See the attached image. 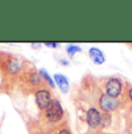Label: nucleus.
<instances>
[{"label": "nucleus", "mask_w": 132, "mask_h": 134, "mask_svg": "<svg viewBox=\"0 0 132 134\" xmlns=\"http://www.w3.org/2000/svg\"><path fill=\"white\" fill-rule=\"evenodd\" d=\"M45 115L50 122H59L64 115V111L61 103L57 99H53L47 110L45 111Z\"/></svg>", "instance_id": "1"}, {"label": "nucleus", "mask_w": 132, "mask_h": 134, "mask_svg": "<svg viewBox=\"0 0 132 134\" xmlns=\"http://www.w3.org/2000/svg\"><path fill=\"white\" fill-rule=\"evenodd\" d=\"M98 104H99V107L104 112H113L117 109H119L122 103L118 98H113V97H110L107 93H103L101 94Z\"/></svg>", "instance_id": "2"}, {"label": "nucleus", "mask_w": 132, "mask_h": 134, "mask_svg": "<svg viewBox=\"0 0 132 134\" xmlns=\"http://www.w3.org/2000/svg\"><path fill=\"white\" fill-rule=\"evenodd\" d=\"M51 93L47 89H40L35 92V103L39 110L46 111L49 104L51 103Z\"/></svg>", "instance_id": "3"}, {"label": "nucleus", "mask_w": 132, "mask_h": 134, "mask_svg": "<svg viewBox=\"0 0 132 134\" xmlns=\"http://www.w3.org/2000/svg\"><path fill=\"white\" fill-rule=\"evenodd\" d=\"M123 91V83L118 78H110L105 84V93L110 97L118 98Z\"/></svg>", "instance_id": "4"}, {"label": "nucleus", "mask_w": 132, "mask_h": 134, "mask_svg": "<svg viewBox=\"0 0 132 134\" xmlns=\"http://www.w3.org/2000/svg\"><path fill=\"white\" fill-rule=\"evenodd\" d=\"M85 120L90 128H97L99 125H102V114L96 107H90L87 111Z\"/></svg>", "instance_id": "5"}, {"label": "nucleus", "mask_w": 132, "mask_h": 134, "mask_svg": "<svg viewBox=\"0 0 132 134\" xmlns=\"http://www.w3.org/2000/svg\"><path fill=\"white\" fill-rule=\"evenodd\" d=\"M54 82L57 85V87L61 90V92L63 93H68L69 89H70V84H69V81L63 74H55L54 75Z\"/></svg>", "instance_id": "6"}, {"label": "nucleus", "mask_w": 132, "mask_h": 134, "mask_svg": "<svg viewBox=\"0 0 132 134\" xmlns=\"http://www.w3.org/2000/svg\"><path fill=\"white\" fill-rule=\"evenodd\" d=\"M89 56L95 64H103L105 62V55L99 48L91 47L89 49Z\"/></svg>", "instance_id": "7"}, {"label": "nucleus", "mask_w": 132, "mask_h": 134, "mask_svg": "<svg viewBox=\"0 0 132 134\" xmlns=\"http://www.w3.org/2000/svg\"><path fill=\"white\" fill-rule=\"evenodd\" d=\"M39 75L41 76V78H43L46 82L48 83V85L50 86V87H54L55 86V82H54V78H51L50 77V75H49V72L46 69H43V68H41V69H39Z\"/></svg>", "instance_id": "8"}, {"label": "nucleus", "mask_w": 132, "mask_h": 134, "mask_svg": "<svg viewBox=\"0 0 132 134\" xmlns=\"http://www.w3.org/2000/svg\"><path fill=\"white\" fill-rule=\"evenodd\" d=\"M66 50H67V54H68L69 57L72 58V57L75 56V54L81 53V51H82V48L80 47V46H76V44H69L68 47L66 48Z\"/></svg>", "instance_id": "9"}, {"label": "nucleus", "mask_w": 132, "mask_h": 134, "mask_svg": "<svg viewBox=\"0 0 132 134\" xmlns=\"http://www.w3.org/2000/svg\"><path fill=\"white\" fill-rule=\"evenodd\" d=\"M8 70H9V72H12V74H17L18 71L20 70V63L15 60H12L8 63Z\"/></svg>", "instance_id": "10"}, {"label": "nucleus", "mask_w": 132, "mask_h": 134, "mask_svg": "<svg viewBox=\"0 0 132 134\" xmlns=\"http://www.w3.org/2000/svg\"><path fill=\"white\" fill-rule=\"evenodd\" d=\"M30 83L33 85H38L41 83V76L39 75V72H34L30 75Z\"/></svg>", "instance_id": "11"}, {"label": "nucleus", "mask_w": 132, "mask_h": 134, "mask_svg": "<svg viewBox=\"0 0 132 134\" xmlns=\"http://www.w3.org/2000/svg\"><path fill=\"white\" fill-rule=\"evenodd\" d=\"M45 46L47 48H57L59 46H60V43L59 42H46Z\"/></svg>", "instance_id": "12"}, {"label": "nucleus", "mask_w": 132, "mask_h": 134, "mask_svg": "<svg viewBox=\"0 0 132 134\" xmlns=\"http://www.w3.org/2000/svg\"><path fill=\"white\" fill-rule=\"evenodd\" d=\"M59 134H72V133L68 130V128H62L60 132H59Z\"/></svg>", "instance_id": "13"}, {"label": "nucleus", "mask_w": 132, "mask_h": 134, "mask_svg": "<svg viewBox=\"0 0 132 134\" xmlns=\"http://www.w3.org/2000/svg\"><path fill=\"white\" fill-rule=\"evenodd\" d=\"M128 96H129V98H130V100L132 102V87H130L129 89V92H128Z\"/></svg>", "instance_id": "14"}, {"label": "nucleus", "mask_w": 132, "mask_h": 134, "mask_svg": "<svg viewBox=\"0 0 132 134\" xmlns=\"http://www.w3.org/2000/svg\"><path fill=\"white\" fill-rule=\"evenodd\" d=\"M40 46H41V43H38V44H36V43H32V47H40Z\"/></svg>", "instance_id": "15"}, {"label": "nucleus", "mask_w": 132, "mask_h": 134, "mask_svg": "<svg viewBox=\"0 0 132 134\" xmlns=\"http://www.w3.org/2000/svg\"><path fill=\"white\" fill-rule=\"evenodd\" d=\"M61 63H63V64H66V65H68V64H69V62H68V61H64V60H63V61H61Z\"/></svg>", "instance_id": "16"}]
</instances>
